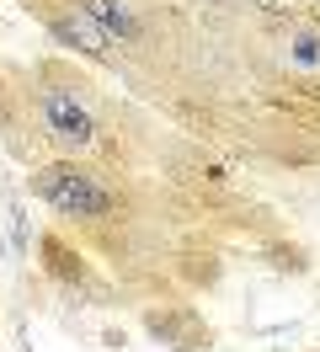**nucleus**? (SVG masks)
I'll list each match as a JSON object with an SVG mask.
<instances>
[{"label":"nucleus","instance_id":"1","mask_svg":"<svg viewBox=\"0 0 320 352\" xmlns=\"http://www.w3.org/2000/svg\"><path fill=\"white\" fill-rule=\"evenodd\" d=\"M38 198L54 203L59 214H75V219H96V214H107L112 208V192L107 187H96L91 176L70 171V166H48V171H38Z\"/></svg>","mask_w":320,"mask_h":352},{"label":"nucleus","instance_id":"3","mask_svg":"<svg viewBox=\"0 0 320 352\" xmlns=\"http://www.w3.org/2000/svg\"><path fill=\"white\" fill-rule=\"evenodd\" d=\"M59 32H64V38H75L85 54H107V32L96 27V16H85V11H70V16L59 22Z\"/></svg>","mask_w":320,"mask_h":352},{"label":"nucleus","instance_id":"4","mask_svg":"<svg viewBox=\"0 0 320 352\" xmlns=\"http://www.w3.org/2000/svg\"><path fill=\"white\" fill-rule=\"evenodd\" d=\"M85 6V16H96L102 27H118V32H134V16H128L118 0H81Z\"/></svg>","mask_w":320,"mask_h":352},{"label":"nucleus","instance_id":"5","mask_svg":"<svg viewBox=\"0 0 320 352\" xmlns=\"http://www.w3.org/2000/svg\"><path fill=\"white\" fill-rule=\"evenodd\" d=\"M294 59H299V65H320V43H315V38H299Z\"/></svg>","mask_w":320,"mask_h":352},{"label":"nucleus","instance_id":"2","mask_svg":"<svg viewBox=\"0 0 320 352\" xmlns=\"http://www.w3.org/2000/svg\"><path fill=\"white\" fill-rule=\"evenodd\" d=\"M43 118H48V129H54L59 144H70V150L91 144V112H85L70 91H48V96H43Z\"/></svg>","mask_w":320,"mask_h":352}]
</instances>
